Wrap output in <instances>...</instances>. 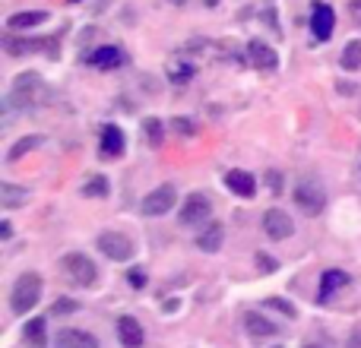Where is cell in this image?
Segmentation results:
<instances>
[{"label": "cell", "instance_id": "cell-11", "mask_svg": "<svg viewBox=\"0 0 361 348\" xmlns=\"http://www.w3.org/2000/svg\"><path fill=\"white\" fill-rule=\"evenodd\" d=\"M89 63H92L95 70H114L124 63V51L114 48V44H105V48H95L92 54H89Z\"/></svg>", "mask_w": 361, "mask_h": 348}, {"label": "cell", "instance_id": "cell-8", "mask_svg": "<svg viewBox=\"0 0 361 348\" xmlns=\"http://www.w3.org/2000/svg\"><path fill=\"white\" fill-rule=\"evenodd\" d=\"M263 231H267L273 241H286V237H292V231H295L292 216L282 209H267L263 212Z\"/></svg>", "mask_w": 361, "mask_h": 348}, {"label": "cell", "instance_id": "cell-34", "mask_svg": "<svg viewBox=\"0 0 361 348\" xmlns=\"http://www.w3.org/2000/svg\"><path fill=\"white\" fill-rule=\"evenodd\" d=\"M305 348H324V345H305Z\"/></svg>", "mask_w": 361, "mask_h": 348}, {"label": "cell", "instance_id": "cell-6", "mask_svg": "<svg viewBox=\"0 0 361 348\" xmlns=\"http://www.w3.org/2000/svg\"><path fill=\"white\" fill-rule=\"evenodd\" d=\"M99 250L108 260L124 263L133 256V241L127 235H121V231H105V235H99Z\"/></svg>", "mask_w": 361, "mask_h": 348}, {"label": "cell", "instance_id": "cell-28", "mask_svg": "<svg viewBox=\"0 0 361 348\" xmlns=\"http://www.w3.org/2000/svg\"><path fill=\"white\" fill-rule=\"evenodd\" d=\"M127 282H130L133 288H143L146 285V273L140 266H133V269H127Z\"/></svg>", "mask_w": 361, "mask_h": 348}, {"label": "cell", "instance_id": "cell-13", "mask_svg": "<svg viewBox=\"0 0 361 348\" xmlns=\"http://www.w3.org/2000/svg\"><path fill=\"white\" fill-rule=\"evenodd\" d=\"M225 187H228V190H235L238 197H254L257 180H254V174H247V171L235 168V171L225 174Z\"/></svg>", "mask_w": 361, "mask_h": 348}, {"label": "cell", "instance_id": "cell-14", "mask_svg": "<svg viewBox=\"0 0 361 348\" xmlns=\"http://www.w3.org/2000/svg\"><path fill=\"white\" fill-rule=\"evenodd\" d=\"M118 339H121V345H127V348H140L143 345V326H140L133 317H121L118 320Z\"/></svg>", "mask_w": 361, "mask_h": 348}, {"label": "cell", "instance_id": "cell-12", "mask_svg": "<svg viewBox=\"0 0 361 348\" xmlns=\"http://www.w3.org/2000/svg\"><path fill=\"white\" fill-rule=\"evenodd\" d=\"M54 348H99V339L82 330H61L54 339Z\"/></svg>", "mask_w": 361, "mask_h": 348}, {"label": "cell", "instance_id": "cell-19", "mask_svg": "<svg viewBox=\"0 0 361 348\" xmlns=\"http://www.w3.org/2000/svg\"><path fill=\"white\" fill-rule=\"evenodd\" d=\"M25 199H29V190H25V187H16V184H10V180L0 184V203H4L6 209H16V206H23Z\"/></svg>", "mask_w": 361, "mask_h": 348}, {"label": "cell", "instance_id": "cell-10", "mask_svg": "<svg viewBox=\"0 0 361 348\" xmlns=\"http://www.w3.org/2000/svg\"><path fill=\"white\" fill-rule=\"evenodd\" d=\"M247 61L254 63L257 70H276L279 67V54H276L267 42H250L247 44Z\"/></svg>", "mask_w": 361, "mask_h": 348}, {"label": "cell", "instance_id": "cell-7", "mask_svg": "<svg viewBox=\"0 0 361 348\" xmlns=\"http://www.w3.org/2000/svg\"><path fill=\"white\" fill-rule=\"evenodd\" d=\"M175 199H178V187L175 184H162L143 199L140 209H143V216H165V212L175 206Z\"/></svg>", "mask_w": 361, "mask_h": 348}, {"label": "cell", "instance_id": "cell-16", "mask_svg": "<svg viewBox=\"0 0 361 348\" xmlns=\"http://www.w3.org/2000/svg\"><path fill=\"white\" fill-rule=\"evenodd\" d=\"M48 23V13L42 10H25V13H13L10 19H6V29L13 32H23V29H35V25Z\"/></svg>", "mask_w": 361, "mask_h": 348}, {"label": "cell", "instance_id": "cell-30", "mask_svg": "<svg viewBox=\"0 0 361 348\" xmlns=\"http://www.w3.org/2000/svg\"><path fill=\"white\" fill-rule=\"evenodd\" d=\"M267 184L273 193H282V174L279 171H267Z\"/></svg>", "mask_w": 361, "mask_h": 348}, {"label": "cell", "instance_id": "cell-33", "mask_svg": "<svg viewBox=\"0 0 361 348\" xmlns=\"http://www.w3.org/2000/svg\"><path fill=\"white\" fill-rule=\"evenodd\" d=\"M10 222H0V237H4V241H6V237H10Z\"/></svg>", "mask_w": 361, "mask_h": 348}, {"label": "cell", "instance_id": "cell-27", "mask_svg": "<svg viewBox=\"0 0 361 348\" xmlns=\"http://www.w3.org/2000/svg\"><path fill=\"white\" fill-rule=\"evenodd\" d=\"M193 76V67H187V63H178V67H171V82H187Z\"/></svg>", "mask_w": 361, "mask_h": 348}, {"label": "cell", "instance_id": "cell-26", "mask_svg": "<svg viewBox=\"0 0 361 348\" xmlns=\"http://www.w3.org/2000/svg\"><path fill=\"white\" fill-rule=\"evenodd\" d=\"M267 304H269V307H273V311H282V313H286V317H288V320H295V313H298V311H295V307H292V304H288V301H286V298H269V301H267Z\"/></svg>", "mask_w": 361, "mask_h": 348}, {"label": "cell", "instance_id": "cell-24", "mask_svg": "<svg viewBox=\"0 0 361 348\" xmlns=\"http://www.w3.org/2000/svg\"><path fill=\"white\" fill-rule=\"evenodd\" d=\"M42 143H44L42 137H25V139H19V143L10 149V162H16V159H23L25 152H32V149H35V146H42Z\"/></svg>", "mask_w": 361, "mask_h": 348}, {"label": "cell", "instance_id": "cell-21", "mask_svg": "<svg viewBox=\"0 0 361 348\" xmlns=\"http://www.w3.org/2000/svg\"><path fill=\"white\" fill-rule=\"evenodd\" d=\"M244 326H247L250 336H276V326L269 323L267 317H260V313H247V317H244Z\"/></svg>", "mask_w": 361, "mask_h": 348}, {"label": "cell", "instance_id": "cell-32", "mask_svg": "<svg viewBox=\"0 0 361 348\" xmlns=\"http://www.w3.org/2000/svg\"><path fill=\"white\" fill-rule=\"evenodd\" d=\"M349 10H352V16H355V23H361V0H352Z\"/></svg>", "mask_w": 361, "mask_h": 348}, {"label": "cell", "instance_id": "cell-35", "mask_svg": "<svg viewBox=\"0 0 361 348\" xmlns=\"http://www.w3.org/2000/svg\"><path fill=\"white\" fill-rule=\"evenodd\" d=\"M73 4H80V0H73Z\"/></svg>", "mask_w": 361, "mask_h": 348}, {"label": "cell", "instance_id": "cell-23", "mask_svg": "<svg viewBox=\"0 0 361 348\" xmlns=\"http://www.w3.org/2000/svg\"><path fill=\"white\" fill-rule=\"evenodd\" d=\"M343 67L345 70H358L361 67V42H349L343 51Z\"/></svg>", "mask_w": 361, "mask_h": 348}, {"label": "cell", "instance_id": "cell-15", "mask_svg": "<svg viewBox=\"0 0 361 348\" xmlns=\"http://www.w3.org/2000/svg\"><path fill=\"white\" fill-rule=\"evenodd\" d=\"M121 149H124V133H121L114 124H108L105 130H102L99 152L102 156H108V159H114V156H121Z\"/></svg>", "mask_w": 361, "mask_h": 348}, {"label": "cell", "instance_id": "cell-3", "mask_svg": "<svg viewBox=\"0 0 361 348\" xmlns=\"http://www.w3.org/2000/svg\"><path fill=\"white\" fill-rule=\"evenodd\" d=\"M61 266H63V273H67V279L82 288H92L95 279H99V269H95V263L89 260L86 254H67L61 260Z\"/></svg>", "mask_w": 361, "mask_h": 348}, {"label": "cell", "instance_id": "cell-29", "mask_svg": "<svg viewBox=\"0 0 361 348\" xmlns=\"http://www.w3.org/2000/svg\"><path fill=\"white\" fill-rule=\"evenodd\" d=\"M76 307H80V304H76V301H70V298H61V301H57L54 307H51V313H73Z\"/></svg>", "mask_w": 361, "mask_h": 348}, {"label": "cell", "instance_id": "cell-9", "mask_svg": "<svg viewBox=\"0 0 361 348\" xmlns=\"http://www.w3.org/2000/svg\"><path fill=\"white\" fill-rule=\"evenodd\" d=\"M311 29H314V38L326 42L336 29V13L330 10L326 4H314V13H311Z\"/></svg>", "mask_w": 361, "mask_h": 348}, {"label": "cell", "instance_id": "cell-31", "mask_svg": "<svg viewBox=\"0 0 361 348\" xmlns=\"http://www.w3.org/2000/svg\"><path fill=\"white\" fill-rule=\"evenodd\" d=\"M175 127H178L180 133H193V120H187V118H178V120H175Z\"/></svg>", "mask_w": 361, "mask_h": 348}, {"label": "cell", "instance_id": "cell-25", "mask_svg": "<svg viewBox=\"0 0 361 348\" xmlns=\"http://www.w3.org/2000/svg\"><path fill=\"white\" fill-rule=\"evenodd\" d=\"M143 130H146V139H149L152 146H162V120L149 118V120L143 124Z\"/></svg>", "mask_w": 361, "mask_h": 348}, {"label": "cell", "instance_id": "cell-4", "mask_svg": "<svg viewBox=\"0 0 361 348\" xmlns=\"http://www.w3.org/2000/svg\"><path fill=\"white\" fill-rule=\"evenodd\" d=\"M295 203H298V209L305 212V216H320L326 206V193L314 178H305L295 187Z\"/></svg>", "mask_w": 361, "mask_h": 348}, {"label": "cell", "instance_id": "cell-18", "mask_svg": "<svg viewBox=\"0 0 361 348\" xmlns=\"http://www.w3.org/2000/svg\"><path fill=\"white\" fill-rule=\"evenodd\" d=\"M222 237H225L222 225L209 222V225H206V228H203V235L197 237V247H200V250H206V254H216V250L222 247Z\"/></svg>", "mask_w": 361, "mask_h": 348}, {"label": "cell", "instance_id": "cell-2", "mask_svg": "<svg viewBox=\"0 0 361 348\" xmlns=\"http://www.w3.org/2000/svg\"><path fill=\"white\" fill-rule=\"evenodd\" d=\"M44 99H48V86H44V82L38 80L35 73L16 76V82H13V92H10V105L32 108V105H42Z\"/></svg>", "mask_w": 361, "mask_h": 348}, {"label": "cell", "instance_id": "cell-5", "mask_svg": "<svg viewBox=\"0 0 361 348\" xmlns=\"http://www.w3.org/2000/svg\"><path fill=\"white\" fill-rule=\"evenodd\" d=\"M209 216H212V203L203 197V193H193V197L180 206L178 222L184 225V228H197V225L209 222Z\"/></svg>", "mask_w": 361, "mask_h": 348}, {"label": "cell", "instance_id": "cell-17", "mask_svg": "<svg viewBox=\"0 0 361 348\" xmlns=\"http://www.w3.org/2000/svg\"><path fill=\"white\" fill-rule=\"evenodd\" d=\"M345 285H349V275H345L343 269H326V273L320 275V301H330V294Z\"/></svg>", "mask_w": 361, "mask_h": 348}, {"label": "cell", "instance_id": "cell-20", "mask_svg": "<svg viewBox=\"0 0 361 348\" xmlns=\"http://www.w3.org/2000/svg\"><path fill=\"white\" fill-rule=\"evenodd\" d=\"M23 336H25V342H29L32 348H48V339H44V320L42 317L29 320V323H25V330H23Z\"/></svg>", "mask_w": 361, "mask_h": 348}, {"label": "cell", "instance_id": "cell-1", "mask_svg": "<svg viewBox=\"0 0 361 348\" xmlns=\"http://www.w3.org/2000/svg\"><path fill=\"white\" fill-rule=\"evenodd\" d=\"M38 301H42V279H38V273L19 275L16 285H13V292H10V307H13V313H19V317H23V313L32 311Z\"/></svg>", "mask_w": 361, "mask_h": 348}, {"label": "cell", "instance_id": "cell-22", "mask_svg": "<svg viewBox=\"0 0 361 348\" xmlns=\"http://www.w3.org/2000/svg\"><path fill=\"white\" fill-rule=\"evenodd\" d=\"M108 190H111V184H108V178H102V174H95V178L86 180V187H82L86 197H108Z\"/></svg>", "mask_w": 361, "mask_h": 348}]
</instances>
